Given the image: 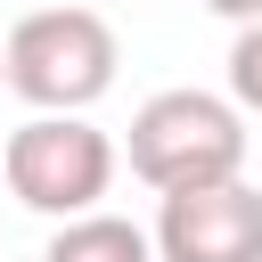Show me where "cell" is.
<instances>
[{
    "mask_svg": "<svg viewBox=\"0 0 262 262\" xmlns=\"http://www.w3.org/2000/svg\"><path fill=\"white\" fill-rule=\"evenodd\" d=\"M115 66H123L115 25L74 0L25 8L0 41V90H16L33 115H90L115 90Z\"/></svg>",
    "mask_w": 262,
    "mask_h": 262,
    "instance_id": "6da1fadb",
    "label": "cell"
},
{
    "mask_svg": "<svg viewBox=\"0 0 262 262\" xmlns=\"http://www.w3.org/2000/svg\"><path fill=\"white\" fill-rule=\"evenodd\" d=\"M123 156H131V172L156 196L213 188V180H246V115L221 90H156L131 115Z\"/></svg>",
    "mask_w": 262,
    "mask_h": 262,
    "instance_id": "7a4b0ae2",
    "label": "cell"
},
{
    "mask_svg": "<svg viewBox=\"0 0 262 262\" xmlns=\"http://www.w3.org/2000/svg\"><path fill=\"white\" fill-rule=\"evenodd\" d=\"M8 196L41 221H82L98 213V196L115 188V139L90 115H25L0 147Z\"/></svg>",
    "mask_w": 262,
    "mask_h": 262,
    "instance_id": "3957f363",
    "label": "cell"
},
{
    "mask_svg": "<svg viewBox=\"0 0 262 262\" xmlns=\"http://www.w3.org/2000/svg\"><path fill=\"white\" fill-rule=\"evenodd\" d=\"M156 262H262V188L254 180H213V188H172L147 229Z\"/></svg>",
    "mask_w": 262,
    "mask_h": 262,
    "instance_id": "277c9868",
    "label": "cell"
},
{
    "mask_svg": "<svg viewBox=\"0 0 262 262\" xmlns=\"http://www.w3.org/2000/svg\"><path fill=\"white\" fill-rule=\"evenodd\" d=\"M41 262H156V246L123 213H82V221H57V237L41 246Z\"/></svg>",
    "mask_w": 262,
    "mask_h": 262,
    "instance_id": "5b68a950",
    "label": "cell"
},
{
    "mask_svg": "<svg viewBox=\"0 0 262 262\" xmlns=\"http://www.w3.org/2000/svg\"><path fill=\"white\" fill-rule=\"evenodd\" d=\"M229 106L262 115V25H237V41H229Z\"/></svg>",
    "mask_w": 262,
    "mask_h": 262,
    "instance_id": "8992f818",
    "label": "cell"
},
{
    "mask_svg": "<svg viewBox=\"0 0 262 262\" xmlns=\"http://www.w3.org/2000/svg\"><path fill=\"white\" fill-rule=\"evenodd\" d=\"M196 8H213V16H229V25H262V0H196Z\"/></svg>",
    "mask_w": 262,
    "mask_h": 262,
    "instance_id": "52a82bcc",
    "label": "cell"
}]
</instances>
